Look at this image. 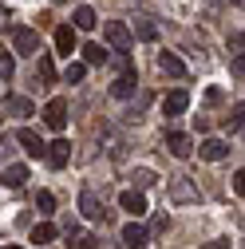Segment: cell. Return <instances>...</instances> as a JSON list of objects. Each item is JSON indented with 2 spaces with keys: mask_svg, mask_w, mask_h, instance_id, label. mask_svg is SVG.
Segmentation results:
<instances>
[{
  "mask_svg": "<svg viewBox=\"0 0 245 249\" xmlns=\"http://www.w3.org/2000/svg\"><path fill=\"white\" fill-rule=\"evenodd\" d=\"M103 40H107L115 52H131V48H135V32H131L122 20H107V24H103Z\"/></svg>",
  "mask_w": 245,
  "mask_h": 249,
  "instance_id": "cell-1",
  "label": "cell"
},
{
  "mask_svg": "<svg viewBox=\"0 0 245 249\" xmlns=\"http://www.w3.org/2000/svg\"><path fill=\"white\" fill-rule=\"evenodd\" d=\"M44 123H48L52 131H64V127H68V103H64V99H52V103L44 107Z\"/></svg>",
  "mask_w": 245,
  "mask_h": 249,
  "instance_id": "cell-2",
  "label": "cell"
},
{
  "mask_svg": "<svg viewBox=\"0 0 245 249\" xmlns=\"http://www.w3.org/2000/svg\"><path fill=\"white\" fill-rule=\"evenodd\" d=\"M170 198L174 202H198L202 194H198V186L190 178H170Z\"/></svg>",
  "mask_w": 245,
  "mask_h": 249,
  "instance_id": "cell-3",
  "label": "cell"
},
{
  "mask_svg": "<svg viewBox=\"0 0 245 249\" xmlns=\"http://www.w3.org/2000/svg\"><path fill=\"white\" fill-rule=\"evenodd\" d=\"M119 206L127 210L131 217H142V213H146V198H142V190H122V194H119Z\"/></svg>",
  "mask_w": 245,
  "mask_h": 249,
  "instance_id": "cell-4",
  "label": "cell"
},
{
  "mask_svg": "<svg viewBox=\"0 0 245 249\" xmlns=\"http://www.w3.org/2000/svg\"><path fill=\"white\" fill-rule=\"evenodd\" d=\"M12 44H16V52H24V55H36L40 36L32 32V28H16V32H12Z\"/></svg>",
  "mask_w": 245,
  "mask_h": 249,
  "instance_id": "cell-5",
  "label": "cell"
},
{
  "mask_svg": "<svg viewBox=\"0 0 245 249\" xmlns=\"http://www.w3.org/2000/svg\"><path fill=\"white\" fill-rule=\"evenodd\" d=\"M68 159H71V142L68 139H55V142H48V162L59 170V166H68Z\"/></svg>",
  "mask_w": 245,
  "mask_h": 249,
  "instance_id": "cell-6",
  "label": "cell"
},
{
  "mask_svg": "<svg viewBox=\"0 0 245 249\" xmlns=\"http://www.w3.org/2000/svg\"><path fill=\"white\" fill-rule=\"evenodd\" d=\"M150 241V233L139 226V222H127V226H122V245H127V249H142Z\"/></svg>",
  "mask_w": 245,
  "mask_h": 249,
  "instance_id": "cell-7",
  "label": "cell"
},
{
  "mask_svg": "<svg viewBox=\"0 0 245 249\" xmlns=\"http://www.w3.org/2000/svg\"><path fill=\"white\" fill-rule=\"evenodd\" d=\"M198 154H202L206 162H222L226 154H229V142H222V139H206V142L198 146Z\"/></svg>",
  "mask_w": 245,
  "mask_h": 249,
  "instance_id": "cell-8",
  "label": "cell"
},
{
  "mask_svg": "<svg viewBox=\"0 0 245 249\" xmlns=\"http://www.w3.org/2000/svg\"><path fill=\"white\" fill-rule=\"evenodd\" d=\"M20 142H24V150L32 154V159H40V154H48V142H40V135L36 131H28V127H20V135H16Z\"/></svg>",
  "mask_w": 245,
  "mask_h": 249,
  "instance_id": "cell-9",
  "label": "cell"
},
{
  "mask_svg": "<svg viewBox=\"0 0 245 249\" xmlns=\"http://www.w3.org/2000/svg\"><path fill=\"white\" fill-rule=\"evenodd\" d=\"M166 146H170V154L174 159H190V135H182V131H174V135H166Z\"/></svg>",
  "mask_w": 245,
  "mask_h": 249,
  "instance_id": "cell-10",
  "label": "cell"
},
{
  "mask_svg": "<svg viewBox=\"0 0 245 249\" xmlns=\"http://www.w3.org/2000/svg\"><path fill=\"white\" fill-rule=\"evenodd\" d=\"M158 68H162L166 75H174V79H186V64H182L174 52H162V55H158Z\"/></svg>",
  "mask_w": 245,
  "mask_h": 249,
  "instance_id": "cell-11",
  "label": "cell"
},
{
  "mask_svg": "<svg viewBox=\"0 0 245 249\" xmlns=\"http://www.w3.org/2000/svg\"><path fill=\"white\" fill-rule=\"evenodd\" d=\"M186 107H190V95H186V91H170V95L162 99V111H166V115H182Z\"/></svg>",
  "mask_w": 245,
  "mask_h": 249,
  "instance_id": "cell-12",
  "label": "cell"
},
{
  "mask_svg": "<svg viewBox=\"0 0 245 249\" xmlns=\"http://www.w3.org/2000/svg\"><path fill=\"white\" fill-rule=\"evenodd\" d=\"M4 115H16V119H28V115H32V103H28L24 95H8V99H4Z\"/></svg>",
  "mask_w": 245,
  "mask_h": 249,
  "instance_id": "cell-13",
  "label": "cell"
},
{
  "mask_svg": "<svg viewBox=\"0 0 245 249\" xmlns=\"http://www.w3.org/2000/svg\"><path fill=\"white\" fill-rule=\"evenodd\" d=\"M24 182H28V166H24V162H12V166H4V186L20 190Z\"/></svg>",
  "mask_w": 245,
  "mask_h": 249,
  "instance_id": "cell-14",
  "label": "cell"
},
{
  "mask_svg": "<svg viewBox=\"0 0 245 249\" xmlns=\"http://www.w3.org/2000/svg\"><path fill=\"white\" fill-rule=\"evenodd\" d=\"M79 210H83V217H103V206H99V198L91 194V190L79 194Z\"/></svg>",
  "mask_w": 245,
  "mask_h": 249,
  "instance_id": "cell-15",
  "label": "cell"
},
{
  "mask_svg": "<svg viewBox=\"0 0 245 249\" xmlns=\"http://www.w3.org/2000/svg\"><path fill=\"white\" fill-rule=\"evenodd\" d=\"M111 95H115V99H131V95H135V75H119V79L111 83Z\"/></svg>",
  "mask_w": 245,
  "mask_h": 249,
  "instance_id": "cell-16",
  "label": "cell"
},
{
  "mask_svg": "<svg viewBox=\"0 0 245 249\" xmlns=\"http://www.w3.org/2000/svg\"><path fill=\"white\" fill-rule=\"evenodd\" d=\"M55 48L64 55H71L75 52V28H55Z\"/></svg>",
  "mask_w": 245,
  "mask_h": 249,
  "instance_id": "cell-17",
  "label": "cell"
},
{
  "mask_svg": "<svg viewBox=\"0 0 245 249\" xmlns=\"http://www.w3.org/2000/svg\"><path fill=\"white\" fill-rule=\"evenodd\" d=\"M83 64H87V68L107 64V52H103V44H87V48H83Z\"/></svg>",
  "mask_w": 245,
  "mask_h": 249,
  "instance_id": "cell-18",
  "label": "cell"
},
{
  "mask_svg": "<svg viewBox=\"0 0 245 249\" xmlns=\"http://www.w3.org/2000/svg\"><path fill=\"white\" fill-rule=\"evenodd\" d=\"M95 24H99V20H95V12H91L87 4H83V8H75V28H83V32H91Z\"/></svg>",
  "mask_w": 245,
  "mask_h": 249,
  "instance_id": "cell-19",
  "label": "cell"
},
{
  "mask_svg": "<svg viewBox=\"0 0 245 249\" xmlns=\"http://www.w3.org/2000/svg\"><path fill=\"white\" fill-rule=\"evenodd\" d=\"M91 245H95V237H91V233H83V230L68 233V249H91Z\"/></svg>",
  "mask_w": 245,
  "mask_h": 249,
  "instance_id": "cell-20",
  "label": "cell"
},
{
  "mask_svg": "<svg viewBox=\"0 0 245 249\" xmlns=\"http://www.w3.org/2000/svg\"><path fill=\"white\" fill-rule=\"evenodd\" d=\"M155 182H158V174H155V170H146V166H139V170H135V186H139V190H150Z\"/></svg>",
  "mask_w": 245,
  "mask_h": 249,
  "instance_id": "cell-21",
  "label": "cell"
},
{
  "mask_svg": "<svg viewBox=\"0 0 245 249\" xmlns=\"http://www.w3.org/2000/svg\"><path fill=\"white\" fill-rule=\"evenodd\" d=\"M135 36L139 40H158V28L150 24V20H135Z\"/></svg>",
  "mask_w": 245,
  "mask_h": 249,
  "instance_id": "cell-22",
  "label": "cell"
},
{
  "mask_svg": "<svg viewBox=\"0 0 245 249\" xmlns=\"http://www.w3.org/2000/svg\"><path fill=\"white\" fill-rule=\"evenodd\" d=\"M52 237H55V226H48V222H40V226L32 230V241H36V245H48Z\"/></svg>",
  "mask_w": 245,
  "mask_h": 249,
  "instance_id": "cell-23",
  "label": "cell"
},
{
  "mask_svg": "<svg viewBox=\"0 0 245 249\" xmlns=\"http://www.w3.org/2000/svg\"><path fill=\"white\" fill-rule=\"evenodd\" d=\"M245 127V103H233V111H229V131H241Z\"/></svg>",
  "mask_w": 245,
  "mask_h": 249,
  "instance_id": "cell-24",
  "label": "cell"
},
{
  "mask_svg": "<svg viewBox=\"0 0 245 249\" xmlns=\"http://www.w3.org/2000/svg\"><path fill=\"white\" fill-rule=\"evenodd\" d=\"M83 75H87V64H68V71H64V79H68V83H79Z\"/></svg>",
  "mask_w": 245,
  "mask_h": 249,
  "instance_id": "cell-25",
  "label": "cell"
},
{
  "mask_svg": "<svg viewBox=\"0 0 245 249\" xmlns=\"http://www.w3.org/2000/svg\"><path fill=\"white\" fill-rule=\"evenodd\" d=\"M40 79H55V64H52V55H40Z\"/></svg>",
  "mask_w": 245,
  "mask_h": 249,
  "instance_id": "cell-26",
  "label": "cell"
},
{
  "mask_svg": "<svg viewBox=\"0 0 245 249\" xmlns=\"http://www.w3.org/2000/svg\"><path fill=\"white\" fill-rule=\"evenodd\" d=\"M36 206H40V213H52V210H55V198H52L48 190H40V198H36Z\"/></svg>",
  "mask_w": 245,
  "mask_h": 249,
  "instance_id": "cell-27",
  "label": "cell"
},
{
  "mask_svg": "<svg viewBox=\"0 0 245 249\" xmlns=\"http://www.w3.org/2000/svg\"><path fill=\"white\" fill-rule=\"evenodd\" d=\"M229 75H237V79H245V52L233 59V64H229Z\"/></svg>",
  "mask_w": 245,
  "mask_h": 249,
  "instance_id": "cell-28",
  "label": "cell"
},
{
  "mask_svg": "<svg viewBox=\"0 0 245 249\" xmlns=\"http://www.w3.org/2000/svg\"><path fill=\"white\" fill-rule=\"evenodd\" d=\"M12 71H16V64H12V59L4 55V59H0V79H4V83H8V79H12Z\"/></svg>",
  "mask_w": 245,
  "mask_h": 249,
  "instance_id": "cell-29",
  "label": "cell"
},
{
  "mask_svg": "<svg viewBox=\"0 0 245 249\" xmlns=\"http://www.w3.org/2000/svg\"><path fill=\"white\" fill-rule=\"evenodd\" d=\"M233 190H237V194H241V198H245V166H241V170H237V174H233Z\"/></svg>",
  "mask_w": 245,
  "mask_h": 249,
  "instance_id": "cell-30",
  "label": "cell"
},
{
  "mask_svg": "<svg viewBox=\"0 0 245 249\" xmlns=\"http://www.w3.org/2000/svg\"><path fill=\"white\" fill-rule=\"evenodd\" d=\"M4 249H20V245H4Z\"/></svg>",
  "mask_w": 245,
  "mask_h": 249,
  "instance_id": "cell-31",
  "label": "cell"
}]
</instances>
